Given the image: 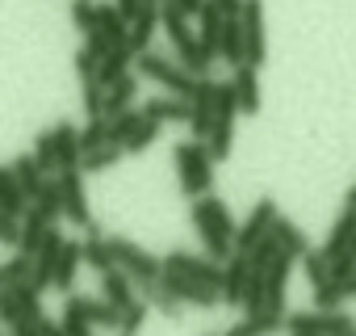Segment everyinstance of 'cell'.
Segmentation results:
<instances>
[{
  "mask_svg": "<svg viewBox=\"0 0 356 336\" xmlns=\"http://www.w3.org/2000/svg\"><path fill=\"white\" fill-rule=\"evenodd\" d=\"M189 219H193V231L202 236V244H206L210 257L227 261V257L235 252V227H239V223H235V215H231V206H227L222 198H214V194L193 198Z\"/></svg>",
  "mask_w": 356,
  "mask_h": 336,
  "instance_id": "cell-1",
  "label": "cell"
},
{
  "mask_svg": "<svg viewBox=\"0 0 356 336\" xmlns=\"http://www.w3.org/2000/svg\"><path fill=\"white\" fill-rule=\"evenodd\" d=\"M172 160H176V181H181L185 198L210 194V185H214V155H210L206 139H181L172 147Z\"/></svg>",
  "mask_w": 356,
  "mask_h": 336,
  "instance_id": "cell-2",
  "label": "cell"
},
{
  "mask_svg": "<svg viewBox=\"0 0 356 336\" xmlns=\"http://www.w3.org/2000/svg\"><path fill=\"white\" fill-rule=\"evenodd\" d=\"M134 72H138L143 80L159 84L163 93H176V97H193V89H197V76H193V72H185L176 59H168V55H159V51H138V55H134Z\"/></svg>",
  "mask_w": 356,
  "mask_h": 336,
  "instance_id": "cell-3",
  "label": "cell"
},
{
  "mask_svg": "<svg viewBox=\"0 0 356 336\" xmlns=\"http://www.w3.org/2000/svg\"><path fill=\"white\" fill-rule=\"evenodd\" d=\"M109 248H113V261H118V269H126V273L134 277V286H143V282H155V277L163 273V257L147 252V248H143V244H134L130 236H109Z\"/></svg>",
  "mask_w": 356,
  "mask_h": 336,
  "instance_id": "cell-4",
  "label": "cell"
},
{
  "mask_svg": "<svg viewBox=\"0 0 356 336\" xmlns=\"http://www.w3.org/2000/svg\"><path fill=\"white\" fill-rule=\"evenodd\" d=\"M214 114H218V80L197 76V89L189 97V135L193 139H206L210 126H214Z\"/></svg>",
  "mask_w": 356,
  "mask_h": 336,
  "instance_id": "cell-5",
  "label": "cell"
},
{
  "mask_svg": "<svg viewBox=\"0 0 356 336\" xmlns=\"http://www.w3.org/2000/svg\"><path fill=\"white\" fill-rule=\"evenodd\" d=\"M243 51H248V63L252 68H264L268 59V34H264V0H243Z\"/></svg>",
  "mask_w": 356,
  "mask_h": 336,
  "instance_id": "cell-6",
  "label": "cell"
},
{
  "mask_svg": "<svg viewBox=\"0 0 356 336\" xmlns=\"http://www.w3.org/2000/svg\"><path fill=\"white\" fill-rule=\"evenodd\" d=\"M277 215H281V211H277V198H260V202L252 206V215L235 227V248H239V252H252V248L273 231Z\"/></svg>",
  "mask_w": 356,
  "mask_h": 336,
  "instance_id": "cell-7",
  "label": "cell"
},
{
  "mask_svg": "<svg viewBox=\"0 0 356 336\" xmlns=\"http://www.w3.org/2000/svg\"><path fill=\"white\" fill-rule=\"evenodd\" d=\"M59 190H63V219L72 227H88L92 223V211H88L84 173H80V168H63V173H59Z\"/></svg>",
  "mask_w": 356,
  "mask_h": 336,
  "instance_id": "cell-8",
  "label": "cell"
},
{
  "mask_svg": "<svg viewBox=\"0 0 356 336\" xmlns=\"http://www.w3.org/2000/svg\"><path fill=\"white\" fill-rule=\"evenodd\" d=\"M159 277L176 290V298L189 303V307H197V311H214V307H222V290H214V286H206V282H193V277H185V273H176V269H163Z\"/></svg>",
  "mask_w": 356,
  "mask_h": 336,
  "instance_id": "cell-9",
  "label": "cell"
},
{
  "mask_svg": "<svg viewBox=\"0 0 356 336\" xmlns=\"http://www.w3.org/2000/svg\"><path fill=\"white\" fill-rule=\"evenodd\" d=\"M63 231L59 227H51L47 231V240H42V248L34 252V273H30V282L38 286V290H51L55 286V265H59V252H63Z\"/></svg>",
  "mask_w": 356,
  "mask_h": 336,
  "instance_id": "cell-10",
  "label": "cell"
},
{
  "mask_svg": "<svg viewBox=\"0 0 356 336\" xmlns=\"http://www.w3.org/2000/svg\"><path fill=\"white\" fill-rule=\"evenodd\" d=\"M248 277H252V257L235 248V252L222 261V307H239V303H243Z\"/></svg>",
  "mask_w": 356,
  "mask_h": 336,
  "instance_id": "cell-11",
  "label": "cell"
},
{
  "mask_svg": "<svg viewBox=\"0 0 356 336\" xmlns=\"http://www.w3.org/2000/svg\"><path fill=\"white\" fill-rule=\"evenodd\" d=\"M143 114H147L151 122H159V126H185V122H189V97L155 93V97L143 105Z\"/></svg>",
  "mask_w": 356,
  "mask_h": 336,
  "instance_id": "cell-12",
  "label": "cell"
},
{
  "mask_svg": "<svg viewBox=\"0 0 356 336\" xmlns=\"http://www.w3.org/2000/svg\"><path fill=\"white\" fill-rule=\"evenodd\" d=\"M285 332V311H256V315H243L239 323H231L222 336H277Z\"/></svg>",
  "mask_w": 356,
  "mask_h": 336,
  "instance_id": "cell-13",
  "label": "cell"
},
{
  "mask_svg": "<svg viewBox=\"0 0 356 336\" xmlns=\"http://www.w3.org/2000/svg\"><path fill=\"white\" fill-rule=\"evenodd\" d=\"M51 135H55V151H59V173H63V168H80V160H84L80 126L76 122H55Z\"/></svg>",
  "mask_w": 356,
  "mask_h": 336,
  "instance_id": "cell-14",
  "label": "cell"
},
{
  "mask_svg": "<svg viewBox=\"0 0 356 336\" xmlns=\"http://www.w3.org/2000/svg\"><path fill=\"white\" fill-rule=\"evenodd\" d=\"M231 84H235V97H239V114H260V76L252 63H239L231 68Z\"/></svg>",
  "mask_w": 356,
  "mask_h": 336,
  "instance_id": "cell-15",
  "label": "cell"
},
{
  "mask_svg": "<svg viewBox=\"0 0 356 336\" xmlns=\"http://www.w3.org/2000/svg\"><path fill=\"white\" fill-rule=\"evenodd\" d=\"M84 231H88V236H84V244H80L84 265H88V269H97V277H101L105 269H113V265H118V261H113V248H109V240H105V231H101L97 223H88Z\"/></svg>",
  "mask_w": 356,
  "mask_h": 336,
  "instance_id": "cell-16",
  "label": "cell"
},
{
  "mask_svg": "<svg viewBox=\"0 0 356 336\" xmlns=\"http://www.w3.org/2000/svg\"><path fill=\"white\" fill-rule=\"evenodd\" d=\"M0 211H9V215H30V194L22 190L17 173H13V164H0Z\"/></svg>",
  "mask_w": 356,
  "mask_h": 336,
  "instance_id": "cell-17",
  "label": "cell"
},
{
  "mask_svg": "<svg viewBox=\"0 0 356 336\" xmlns=\"http://www.w3.org/2000/svg\"><path fill=\"white\" fill-rule=\"evenodd\" d=\"M101 298H105V303H113L118 311H122V307H130V303L138 298V294H134V277H130L126 269H118V265H113V269H105V273H101Z\"/></svg>",
  "mask_w": 356,
  "mask_h": 336,
  "instance_id": "cell-18",
  "label": "cell"
},
{
  "mask_svg": "<svg viewBox=\"0 0 356 336\" xmlns=\"http://www.w3.org/2000/svg\"><path fill=\"white\" fill-rule=\"evenodd\" d=\"M155 30H163L159 26V5H147L134 22H130V34H126V47L138 55V51H151V38H155Z\"/></svg>",
  "mask_w": 356,
  "mask_h": 336,
  "instance_id": "cell-19",
  "label": "cell"
},
{
  "mask_svg": "<svg viewBox=\"0 0 356 336\" xmlns=\"http://www.w3.org/2000/svg\"><path fill=\"white\" fill-rule=\"evenodd\" d=\"M218 59H222L227 68H239V63H248V51H243V22H239V17H227V22H222Z\"/></svg>",
  "mask_w": 356,
  "mask_h": 336,
  "instance_id": "cell-20",
  "label": "cell"
},
{
  "mask_svg": "<svg viewBox=\"0 0 356 336\" xmlns=\"http://www.w3.org/2000/svg\"><path fill=\"white\" fill-rule=\"evenodd\" d=\"M80 307H84V319L101 332H118L122 328V311L113 303H105L101 294H80Z\"/></svg>",
  "mask_w": 356,
  "mask_h": 336,
  "instance_id": "cell-21",
  "label": "cell"
},
{
  "mask_svg": "<svg viewBox=\"0 0 356 336\" xmlns=\"http://www.w3.org/2000/svg\"><path fill=\"white\" fill-rule=\"evenodd\" d=\"M352 236H356V206H343V211H339V219H335V223H331V231H327L323 252H327V257L348 252V248H352Z\"/></svg>",
  "mask_w": 356,
  "mask_h": 336,
  "instance_id": "cell-22",
  "label": "cell"
},
{
  "mask_svg": "<svg viewBox=\"0 0 356 336\" xmlns=\"http://www.w3.org/2000/svg\"><path fill=\"white\" fill-rule=\"evenodd\" d=\"M138 290H143V298L151 303V311H159V315H168V319H176V315H181V307H185L181 298H176V290H172L163 277H155V282H143Z\"/></svg>",
  "mask_w": 356,
  "mask_h": 336,
  "instance_id": "cell-23",
  "label": "cell"
},
{
  "mask_svg": "<svg viewBox=\"0 0 356 336\" xmlns=\"http://www.w3.org/2000/svg\"><path fill=\"white\" fill-rule=\"evenodd\" d=\"M134 101H138V76H134V72H126L122 80H113V84L105 89V118H113V114L130 109Z\"/></svg>",
  "mask_w": 356,
  "mask_h": 336,
  "instance_id": "cell-24",
  "label": "cell"
},
{
  "mask_svg": "<svg viewBox=\"0 0 356 336\" xmlns=\"http://www.w3.org/2000/svg\"><path fill=\"white\" fill-rule=\"evenodd\" d=\"M273 236H277L281 252H289L293 261H302V257L310 252V240H306V231H302L293 219H285V215H277V223H273Z\"/></svg>",
  "mask_w": 356,
  "mask_h": 336,
  "instance_id": "cell-25",
  "label": "cell"
},
{
  "mask_svg": "<svg viewBox=\"0 0 356 336\" xmlns=\"http://www.w3.org/2000/svg\"><path fill=\"white\" fill-rule=\"evenodd\" d=\"M80 265H84V252H80V244H63V252H59V265H55V290L59 294H72L76 290V273H80Z\"/></svg>",
  "mask_w": 356,
  "mask_h": 336,
  "instance_id": "cell-26",
  "label": "cell"
},
{
  "mask_svg": "<svg viewBox=\"0 0 356 336\" xmlns=\"http://www.w3.org/2000/svg\"><path fill=\"white\" fill-rule=\"evenodd\" d=\"M30 206H34L47 223H59V219H63V190H59V177H47L42 190L30 198Z\"/></svg>",
  "mask_w": 356,
  "mask_h": 336,
  "instance_id": "cell-27",
  "label": "cell"
},
{
  "mask_svg": "<svg viewBox=\"0 0 356 336\" xmlns=\"http://www.w3.org/2000/svg\"><path fill=\"white\" fill-rule=\"evenodd\" d=\"M130 68H134V51L122 43V47H113V51H105V55H101V72H97V80L109 89V84H113V80H122Z\"/></svg>",
  "mask_w": 356,
  "mask_h": 336,
  "instance_id": "cell-28",
  "label": "cell"
},
{
  "mask_svg": "<svg viewBox=\"0 0 356 336\" xmlns=\"http://www.w3.org/2000/svg\"><path fill=\"white\" fill-rule=\"evenodd\" d=\"M55 223H47L34 206H30V215L22 219V240H17V252H26V257H34L38 248H42V240H47V231H51Z\"/></svg>",
  "mask_w": 356,
  "mask_h": 336,
  "instance_id": "cell-29",
  "label": "cell"
},
{
  "mask_svg": "<svg viewBox=\"0 0 356 336\" xmlns=\"http://www.w3.org/2000/svg\"><path fill=\"white\" fill-rule=\"evenodd\" d=\"M30 273H34V257H26V252L13 248V257L0 261V290H13V286L30 282Z\"/></svg>",
  "mask_w": 356,
  "mask_h": 336,
  "instance_id": "cell-30",
  "label": "cell"
},
{
  "mask_svg": "<svg viewBox=\"0 0 356 336\" xmlns=\"http://www.w3.org/2000/svg\"><path fill=\"white\" fill-rule=\"evenodd\" d=\"M126 151H122V143H105V147H92V151H84V160H80V173L88 177V173H109V168H118V160H122Z\"/></svg>",
  "mask_w": 356,
  "mask_h": 336,
  "instance_id": "cell-31",
  "label": "cell"
},
{
  "mask_svg": "<svg viewBox=\"0 0 356 336\" xmlns=\"http://www.w3.org/2000/svg\"><path fill=\"white\" fill-rule=\"evenodd\" d=\"M97 30H101L113 47H122L126 34H130V22L118 13V5H97Z\"/></svg>",
  "mask_w": 356,
  "mask_h": 336,
  "instance_id": "cell-32",
  "label": "cell"
},
{
  "mask_svg": "<svg viewBox=\"0 0 356 336\" xmlns=\"http://www.w3.org/2000/svg\"><path fill=\"white\" fill-rule=\"evenodd\" d=\"M13 173H17V181H22V190L34 198L38 190H42V181H47V173H42V164L34 160V151H26V155H17L13 160Z\"/></svg>",
  "mask_w": 356,
  "mask_h": 336,
  "instance_id": "cell-33",
  "label": "cell"
},
{
  "mask_svg": "<svg viewBox=\"0 0 356 336\" xmlns=\"http://www.w3.org/2000/svg\"><path fill=\"white\" fill-rule=\"evenodd\" d=\"M34 160L42 164V173H47V177H59V151H55V135H51V126H47L42 135H34Z\"/></svg>",
  "mask_w": 356,
  "mask_h": 336,
  "instance_id": "cell-34",
  "label": "cell"
},
{
  "mask_svg": "<svg viewBox=\"0 0 356 336\" xmlns=\"http://www.w3.org/2000/svg\"><path fill=\"white\" fill-rule=\"evenodd\" d=\"M143 118H147V114H143V109H134V105H130V109H122V114H113V118H109V143H126V139L138 130V122H143Z\"/></svg>",
  "mask_w": 356,
  "mask_h": 336,
  "instance_id": "cell-35",
  "label": "cell"
},
{
  "mask_svg": "<svg viewBox=\"0 0 356 336\" xmlns=\"http://www.w3.org/2000/svg\"><path fill=\"white\" fill-rule=\"evenodd\" d=\"M298 265L306 269V282H310V286H323V282H331V257H327L323 248H310V252H306Z\"/></svg>",
  "mask_w": 356,
  "mask_h": 336,
  "instance_id": "cell-36",
  "label": "cell"
},
{
  "mask_svg": "<svg viewBox=\"0 0 356 336\" xmlns=\"http://www.w3.org/2000/svg\"><path fill=\"white\" fill-rule=\"evenodd\" d=\"M105 143H109V118L97 114V118H88V122L80 126V147L92 151V147H105Z\"/></svg>",
  "mask_w": 356,
  "mask_h": 336,
  "instance_id": "cell-37",
  "label": "cell"
},
{
  "mask_svg": "<svg viewBox=\"0 0 356 336\" xmlns=\"http://www.w3.org/2000/svg\"><path fill=\"white\" fill-rule=\"evenodd\" d=\"M159 130H163L159 122L143 118V122H138V130H134V135H130V139L122 143V151H126V155H138V151H147V147H151V143L159 139Z\"/></svg>",
  "mask_w": 356,
  "mask_h": 336,
  "instance_id": "cell-38",
  "label": "cell"
},
{
  "mask_svg": "<svg viewBox=\"0 0 356 336\" xmlns=\"http://www.w3.org/2000/svg\"><path fill=\"white\" fill-rule=\"evenodd\" d=\"M80 105H84L88 118L105 114V84H101L97 76H92V80H80Z\"/></svg>",
  "mask_w": 356,
  "mask_h": 336,
  "instance_id": "cell-39",
  "label": "cell"
},
{
  "mask_svg": "<svg viewBox=\"0 0 356 336\" xmlns=\"http://www.w3.org/2000/svg\"><path fill=\"white\" fill-rule=\"evenodd\" d=\"M147 315H151V303H147V298H134L130 307H122V328H118V332L138 336V328L147 323Z\"/></svg>",
  "mask_w": 356,
  "mask_h": 336,
  "instance_id": "cell-40",
  "label": "cell"
},
{
  "mask_svg": "<svg viewBox=\"0 0 356 336\" xmlns=\"http://www.w3.org/2000/svg\"><path fill=\"white\" fill-rule=\"evenodd\" d=\"M356 323H352V315H343L339 307H331V311H318V332L323 336H343V332H352Z\"/></svg>",
  "mask_w": 356,
  "mask_h": 336,
  "instance_id": "cell-41",
  "label": "cell"
},
{
  "mask_svg": "<svg viewBox=\"0 0 356 336\" xmlns=\"http://www.w3.org/2000/svg\"><path fill=\"white\" fill-rule=\"evenodd\" d=\"M285 332L302 336V332H318V307L314 311H285ZM323 336V332H318Z\"/></svg>",
  "mask_w": 356,
  "mask_h": 336,
  "instance_id": "cell-42",
  "label": "cell"
},
{
  "mask_svg": "<svg viewBox=\"0 0 356 336\" xmlns=\"http://www.w3.org/2000/svg\"><path fill=\"white\" fill-rule=\"evenodd\" d=\"M17 319H26V307L17 298V290H0V328H13Z\"/></svg>",
  "mask_w": 356,
  "mask_h": 336,
  "instance_id": "cell-43",
  "label": "cell"
},
{
  "mask_svg": "<svg viewBox=\"0 0 356 336\" xmlns=\"http://www.w3.org/2000/svg\"><path fill=\"white\" fill-rule=\"evenodd\" d=\"M72 26L80 34H92L97 30V5H92V0H72Z\"/></svg>",
  "mask_w": 356,
  "mask_h": 336,
  "instance_id": "cell-44",
  "label": "cell"
},
{
  "mask_svg": "<svg viewBox=\"0 0 356 336\" xmlns=\"http://www.w3.org/2000/svg\"><path fill=\"white\" fill-rule=\"evenodd\" d=\"M277 252H281V244H277V236L268 231V236H264V240L248 252V257H252V269H268V265L277 261Z\"/></svg>",
  "mask_w": 356,
  "mask_h": 336,
  "instance_id": "cell-45",
  "label": "cell"
},
{
  "mask_svg": "<svg viewBox=\"0 0 356 336\" xmlns=\"http://www.w3.org/2000/svg\"><path fill=\"white\" fill-rule=\"evenodd\" d=\"M314 303H318V311H331V307H339L343 303V286L331 277V282H323V286H314Z\"/></svg>",
  "mask_w": 356,
  "mask_h": 336,
  "instance_id": "cell-46",
  "label": "cell"
},
{
  "mask_svg": "<svg viewBox=\"0 0 356 336\" xmlns=\"http://www.w3.org/2000/svg\"><path fill=\"white\" fill-rule=\"evenodd\" d=\"M17 240H22V215L0 211V244H5V248H17Z\"/></svg>",
  "mask_w": 356,
  "mask_h": 336,
  "instance_id": "cell-47",
  "label": "cell"
},
{
  "mask_svg": "<svg viewBox=\"0 0 356 336\" xmlns=\"http://www.w3.org/2000/svg\"><path fill=\"white\" fill-rule=\"evenodd\" d=\"M76 72H80V80H92V76L101 72V55L88 51V47H80V51H76Z\"/></svg>",
  "mask_w": 356,
  "mask_h": 336,
  "instance_id": "cell-48",
  "label": "cell"
},
{
  "mask_svg": "<svg viewBox=\"0 0 356 336\" xmlns=\"http://www.w3.org/2000/svg\"><path fill=\"white\" fill-rule=\"evenodd\" d=\"M9 336H42V315H38V319H17V323L9 328Z\"/></svg>",
  "mask_w": 356,
  "mask_h": 336,
  "instance_id": "cell-49",
  "label": "cell"
},
{
  "mask_svg": "<svg viewBox=\"0 0 356 336\" xmlns=\"http://www.w3.org/2000/svg\"><path fill=\"white\" fill-rule=\"evenodd\" d=\"M172 5H176V9H181V13H185L189 22H197V13L206 9V0H172Z\"/></svg>",
  "mask_w": 356,
  "mask_h": 336,
  "instance_id": "cell-50",
  "label": "cell"
},
{
  "mask_svg": "<svg viewBox=\"0 0 356 336\" xmlns=\"http://www.w3.org/2000/svg\"><path fill=\"white\" fill-rule=\"evenodd\" d=\"M214 5H218L227 17H239V13H243V0H214Z\"/></svg>",
  "mask_w": 356,
  "mask_h": 336,
  "instance_id": "cell-51",
  "label": "cell"
},
{
  "mask_svg": "<svg viewBox=\"0 0 356 336\" xmlns=\"http://www.w3.org/2000/svg\"><path fill=\"white\" fill-rule=\"evenodd\" d=\"M42 336H72L63 323H51V319H42Z\"/></svg>",
  "mask_w": 356,
  "mask_h": 336,
  "instance_id": "cell-52",
  "label": "cell"
},
{
  "mask_svg": "<svg viewBox=\"0 0 356 336\" xmlns=\"http://www.w3.org/2000/svg\"><path fill=\"white\" fill-rule=\"evenodd\" d=\"M339 286H343V298H356V273H352L348 282H339Z\"/></svg>",
  "mask_w": 356,
  "mask_h": 336,
  "instance_id": "cell-53",
  "label": "cell"
},
{
  "mask_svg": "<svg viewBox=\"0 0 356 336\" xmlns=\"http://www.w3.org/2000/svg\"><path fill=\"white\" fill-rule=\"evenodd\" d=\"M343 206H356V185H352V190L343 194Z\"/></svg>",
  "mask_w": 356,
  "mask_h": 336,
  "instance_id": "cell-54",
  "label": "cell"
},
{
  "mask_svg": "<svg viewBox=\"0 0 356 336\" xmlns=\"http://www.w3.org/2000/svg\"><path fill=\"white\" fill-rule=\"evenodd\" d=\"M147 5H163V0H147Z\"/></svg>",
  "mask_w": 356,
  "mask_h": 336,
  "instance_id": "cell-55",
  "label": "cell"
},
{
  "mask_svg": "<svg viewBox=\"0 0 356 336\" xmlns=\"http://www.w3.org/2000/svg\"><path fill=\"white\" fill-rule=\"evenodd\" d=\"M0 336H9V328H0Z\"/></svg>",
  "mask_w": 356,
  "mask_h": 336,
  "instance_id": "cell-56",
  "label": "cell"
},
{
  "mask_svg": "<svg viewBox=\"0 0 356 336\" xmlns=\"http://www.w3.org/2000/svg\"><path fill=\"white\" fill-rule=\"evenodd\" d=\"M302 336H318V332H302Z\"/></svg>",
  "mask_w": 356,
  "mask_h": 336,
  "instance_id": "cell-57",
  "label": "cell"
},
{
  "mask_svg": "<svg viewBox=\"0 0 356 336\" xmlns=\"http://www.w3.org/2000/svg\"><path fill=\"white\" fill-rule=\"evenodd\" d=\"M343 336H356V328H352V332H343Z\"/></svg>",
  "mask_w": 356,
  "mask_h": 336,
  "instance_id": "cell-58",
  "label": "cell"
},
{
  "mask_svg": "<svg viewBox=\"0 0 356 336\" xmlns=\"http://www.w3.org/2000/svg\"><path fill=\"white\" fill-rule=\"evenodd\" d=\"M118 336H130V332H118Z\"/></svg>",
  "mask_w": 356,
  "mask_h": 336,
  "instance_id": "cell-59",
  "label": "cell"
},
{
  "mask_svg": "<svg viewBox=\"0 0 356 336\" xmlns=\"http://www.w3.org/2000/svg\"><path fill=\"white\" fill-rule=\"evenodd\" d=\"M206 336H218V332H206Z\"/></svg>",
  "mask_w": 356,
  "mask_h": 336,
  "instance_id": "cell-60",
  "label": "cell"
}]
</instances>
